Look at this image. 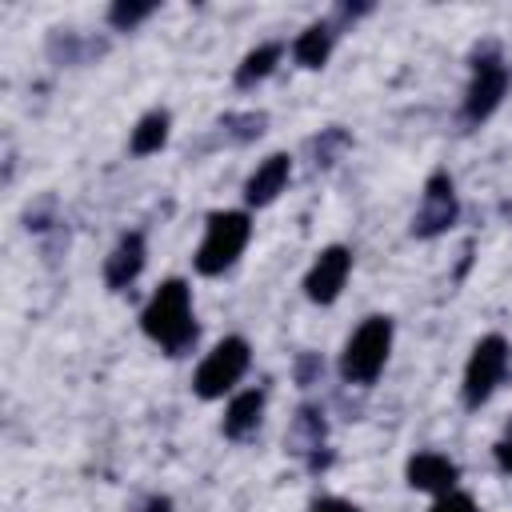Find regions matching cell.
<instances>
[{"label":"cell","instance_id":"cell-13","mask_svg":"<svg viewBox=\"0 0 512 512\" xmlns=\"http://www.w3.org/2000/svg\"><path fill=\"white\" fill-rule=\"evenodd\" d=\"M332 44H336V24L320 20V24H308V28L296 36L292 56H296V64H300V68H320V64L328 60Z\"/></svg>","mask_w":512,"mask_h":512},{"label":"cell","instance_id":"cell-5","mask_svg":"<svg viewBox=\"0 0 512 512\" xmlns=\"http://www.w3.org/2000/svg\"><path fill=\"white\" fill-rule=\"evenodd\" d=\"M504 372H508V340L496 336V332L480 336L476 348H472V356H468V364H464V384H460L464 404L468 408H480L500 388Z\"/></svg>","mask_w":512,"mask_h":512},{"label":"cell","instance_id":"cell-8","mask_svg":"<svg viewBox=\"0 0 512 512\" xmlns=\"http://www.w3.org/2000/svg\"><path fill=\"white\" fill-rule=\"evenodd\" d=\"M348 272H352V252H348L344 244H328V248L312 260V268H308V276H304V296H308L312 304H332V300L344 292Z\"/></svg>","mask_w":512,"mask_h":512},{"label":"cell","instance_id":"cell-21","mask_svg":"<svg viewBox=\"0 0 512 512\" xmlns=\"http://www.w3.org/2000/svg\"><path fill=\"white\" fill-rule=\"evenodd\" d=\"M140 512H172V500L168 496H148Z\"/></svg>","mask_w":512,"mask_h":512},{"label":"cell","instance_id":"cell-20","mask_svg":"<svg viewBox=\"0 0 512 512\" xmlns=\"http://www.w3.org/2000/svg\"><path fill=\"white\" fill-rule=\"evenodd\" d=\"M316 372H320V360H316V356H304V360H300V368H296V376H300V384H308V380H312Z\"/></svg>","mask_w":512,"mask_h":512},{"label":"cell","instance_id":"cell-1","mask_svg":"<svg viewBox=\"0 0 512 512\" xmlns=\"http://www.w3.org/2000/svg\"><path fill=\"white\" fill-rule=\"evenodd\" d=\"M140 328L148 340H156L168 356H180L196 340V316H192V288L184 280H164L152 300L140 312Z\"/></svg>","mask_w":512,"mask_h":512},{"label":"cell","instance_id":"cell-2","mask_svg":"<svg viewBox=\"0 0 512 512\" xmlns=\"http://www.w3.org/2000/svg\"><path fill=\"white\" fill-rule=\"evenodd\" d=\"M388 352H392V320H388V316H368V320L344 340L340 376H344L348 384H372V380L384 372Z\"/></svg>","mask_w":512,"mask_h":512},{"label":"cell","instance_id":"cell-10","mask_svg":"<svg viewBox=\"0 0 512 512\" xmlns=\"http://www.w3.org/2000/svg\"><path fill=\"white\" fill-rule=\"evenodd\" d=\"M144 260H148L144 236H140V232H124V236L116 240L112 256L104 260V284H108L112 292L128 288V284H132V280L144 272Z\"/></svg>","mask_w":512,"mask_h":512},{"label":"cell","instance_id":"cell-12","mask_svg":"<svg viewBox=\"0 0 512 512\" xmlns=\"http://www.w3.org/2000/svg\"><path fill=\"white\" fill-rule=\"evenodd\" d=\"M260 416H264V392L260 388H248V392H236L232 396V404L224 408L220 428H224L228 440H244V436H252L260 428Z\"/></svg>","mask_w":512,"mask_h":512},{"label":"cell","instance_id":"cell-19","mask_svg":"<svg viewBox=\"0 0 512 512\" xmlns=\"http://www.w3.org/2000/svg\"><path fill=\"white\" fill-rule=\"evenodd\" d=\"M496 464H500V472H512V428L496 444Z\"/></svg>","mask_w":512,"mask_h":512},{"label":"cell","instance_id":"cell-17","mask_svg":"<svg viewBox=\"0 0 512 512\" xmlns=\"http://www.w3.org/2000/svg\"><path fill=\"white\" fill-rule=\"evenodd\" d=\"M432 512H480V508H476L472 496H464V492H448V496H436Z\"/></svg>","mask_w":512,"mask_h":512},{"label":"cell","instance_id":"cell-18","mask_svg":"<svg viewBox=\"0 0 512 512\" xmlns=\"http://www.w3.org/2000/svg\"><path fill=\"white\" fill-rule=\"evenodd\" d=\"M308 512H360V508L352 500H340V496H320V500H312Z\"/></svg>","mask_w":512,"mask_h":512},{"label":"cell","instance_id":"cell-3","mask_svg":"<svg viewBox=\"0 0 512 512\" xmlns=\"http://www.w3.org/2000/svg\"><path fill=\"white\" fill-rule=\"evenodd\" d=\"M248 236H252L248 212H212L208 228H204V240L196 248V272L200 276L228 272L240 260V252L248 248Z\"/></svg>","mask_w":512,"mask_h":512},{"label":"cell","instance_id":"cell-7","mask_svg":"<svg viewBox=\"0 0 512 512\" xmlns=\"http://www.w3.org/2000/svg\"><path fill=\"white\" fill-rule=\"evenodd\" d=\"M460 216V204H456V188H452V176L448 172H432L424 192H420V208L412 216V232L432 240L440 232H448Z\"/></svg>","mask_w":512,"mask_h":512},{"label":"cell","instance_id":"cell-4","mask_svg":"<svg viewBox=\"0 0 512 512\" xmlns=\"http://www.w3.org/2000/svg\"><path fill=\"white\" fill-rule=\"evenodd\" d=\"M248 360H252L248 340H244V336H224V340L200 360V368H196V376H192V392H196L200 400H220L224 392H232V388L240 384V376L248 372Z\"/></svg>","mask_w":512,"mask_h":512},{"label":"cell","instance_id":"cell-11","mask_svg":"<svg viewBox=\"0 0 512 512\" xmlns=\"http://www.w3.org/2000/svg\"><path fill=\"white\" fill-rule=\"evenodd\" d=\"M456 480H460V468L440 452H416L408 460V484L420 492L448 496V492H456Z\"/></svg>","mask_w":512,"mask_h":512},{"label":"cell","instance_id":"cell-16","mask_svg":"<svg viewBox=\"0 0 512 512\" xmlns=\"http://www.w3.org/2000/svg\"><path fill=\"white\" fill-rule=\"evenodd\" d=\"M152 12H156V4H128V0H120V4L108 8V24H112V28H136V24L148 20Z\"/></svg>","mask_w":512,"mask_h":512},{"label":"cell","instance_id":"cell-14","mask_svg":"<svg viewBox=\"0 0 512 512\" xmlns=\"http://www.w3.org/2000/svg\"><path fill=\"white\" fill-rule=\"evenodd\" d=\"M168 112H148V116H140V124L132 128V136H128V148H132V156H152V152H160L164 148V140H168Z\"/></svg>","mask_w":512,"mask_h":512},{"label":"cell","instance_id":"cell-6","mask_svg":"<svg viewBox=\"0 0 512 512\" xmlns=\"http://www.w3.org/2000/svg\"><path fill=\"white\" fill-rule=\"evenodd\" d=\"M504 92H508V68L492 48H484L472 64V84L464 92V120L468 124L488 120L496 112V104L504 100Z\"/></svg>","mask_w":512,"mask_h":512},{"label":"cell","instance_id":"cell-9","mask_svg":"<svg viewBox=\"0 0 512 512\" xmlns=\"http://www.w3.org/2000/svg\"><path fill=\"white\" fill-rule=\"evenodd\" d=\"M288 176H292V156H288V152H272V156H268V160H260V164H256V172L244 180V200H248L252 208L272 204V200L284 192Z\"/></svg>","mask_w":512,"mask_h":512},{"label":"cell","instance_id":"cell-15","mask_svg":"<svg viewBox=\"0 0 512 512\" xmlns=\"http://www.w3.org/2000/svg\"><path fill=\"white\" fill-rule=\"evenodd\" d=\"M280 52H284V44H276V40H268V44L252 48V52L240 60V68H236V84H240V88H252V84H260L264 76H272V68H276V60H280Z\"/></svg>","mask_w":512,"mask_h":512}]
</instances>
